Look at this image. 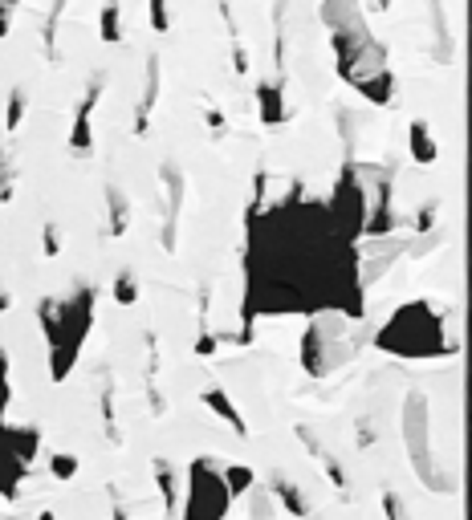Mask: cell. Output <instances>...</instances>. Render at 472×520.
I'll list each match as a JSON object with an SVG mask.
<instances>
[{"instance_id":"6da1fadb","label":"cell","mask_w":472,"mask_h":520,"mask_svg":"<svg viewBox=\"0 0 472 520\" xmlns=\"http://www.w3.org/2000/svg\"><path fill=\"white\" fill-rule=\"evenodd\" d=\"M204 504V508H196L188 520H220L224 512H228V504H232V496H228V484H224V472L212 464V460H200L196 468H192V504Z\"/></svg>"},{"instance_id":"7a4b0ae2","label":"cell","mask_w":472,"mask_h":520,"mask_svg":"<svg viewBox=\"0 0 472 520\" xmlns=\"http://www.w3.org/2000/svg\"><path fill=\"white\" fill-rule=\"evenodd\" d=\"M102 98V78H94L78 102V114H74V130H70V151L74 155H90L94 151V106Z\"/></svg>"},{"instance_id":"3957f363","label":"cell","mask_w":472,"mask_h":520,"mask_svg":"<svg viewBox=\"0 0 472 520\" xmlns=\"http://www.w3.org/2000/svg\"><path fill=\"white\" fill-rule=\"evenodd\" d=\"M257 102H261V122H269V126L285 122V90H281V82H261Z\"/></svg>"},{"instance_id":"277c9868","label":"cell","mask_w":472,"mask_h":520,"mask_svg":"<svg viewBox=\"0 0 472 520\" xmlns=\"http://www.w3.org/2000/svg\"><path fill=\"white\" fill-rule=\"evenodd\" d=\"M407 139H411V159H416V163H436V139H432V126L424 122V118H416V122H411V130H407Z\"/></svg>"},{"instance_id":"5b68a950","label":"cell","mask_w":472,"mask_h":520,"mask_svg":"<svg viewBox=\"0 0 472 520\" xmlns=\"http://www.w3.org/2000/svg\"><path fill=\"white\" fill-rule=\"evenodd\" d=\"M354 90H359L363 98H371L375 106H387V102L395 98V74H391V70H379V74L363 78V82L354 86Z\"/></svg>"},{"instance_id":"8992f818","label":"cell","mask_w":472,"mask_h":520,"mask_svg":"<svg viewBox=\"0 0 472 520\" xmlns=\"http://www.w3.org/2000/svg\"><path fill=\"white\" fill-rule=\"evenodd\" d=\"M159 98V57L147 61V90H143V102H139V118H135V130L147 135V122H151V106Z\"/></svg>"},{"instance_id":"52a82bcc","label":"cell","mask_w":472,"mask_h":520,"mask_svg":"<svg viewBox=\"0 0 472 520\" xmlns=\"http://www.w3.org/2000/svg\"><path fill=\"white\" fill-rule=\"evenodd\" d=\"M98 37H102L106 45H118V41H123V9H118V0H106V5H102Z\"/></svg>"},{"instance_id":"ba28073f","label":"cell","mask_w":472,"mask_h":520,"mask_svg":"<svg viewBox=\"0 0 472 520\" xmlns=\"http://www.w3.org/2000/svg\"><path fill=\"white\" fill-rule=\"evenodd\" d=\"M200 399H204V407H212V411H216L220 419H228L236 435H245V423H241V411H236V407H232V403H228V399L220 395V390H204V395H200Z\"/></svg>"},{"instance_id":"9c48e42d","label":"cell","mask_w":472,"mask_h":520,"mask_svg":"<svg viewBox=\"0 0 472 520\" xmlns=\"http://www.w3.org/2000/svg\"><path fill=\"white\" fill-rule=\"evenodd\" d=\"M25 110H29V94L17 86L13 94H9V114H5V130H21V122H25Z\"/></svg>"},{"instance_id":"30bf717a","label":"cell","mask_w":472,"mask_h":520,"mask_svg":"<svg viewBox=\"0 0 472 520\" xmlns=\"http://www.w3.org/2000/svg\"><path fill=\"white\" fill-rule=\"evenodd\" d=\"M62 9H66V0H53L49 17H45V49H49V53H53V45H57V21H62Z\"/></svg>"},{"instance_id":"8fae6325","label":"cell","mask_w":472,"mask_h":520,"mask_svg":"<svg viewBox=\"0 0 472 520\" xmlns=\"http://www.w3.org/2000/svg\"><path fill=\"white\" fill-rule=\"evenodd\" d=\"M135 289H139V285H135L131 273H118V281H114V301H118V305H131V301L139 297Z\"/></svg>"},{"instance_id":"7c38bea8","label":"cell","mask_w":472,"mask_h":520,"mask_svg":"<svg viewBox=\"0 0 472 520\" xmlns=\"http://www.w3.org/2000/svg\"><path fill=\"white\" fill-rule=\"evenodd\" d=\"M5 407H9V354L0 350V431H5Z\"/></svg>"},{"instance_id":"4fadbf2b","label":"cell","mask_w":472,"mask_h":520,"mask_svg":"<svg viewBox=\"0 0 472 520\" xmlns=\"http://www.w3.org/2000/svg\"><path fill=\"white\" fill-rule=\"evenodd\" d=\"M224 484H228V496H236V492H245V488L253 484V472H249V468H228V472H224Z\"/></svg>"},{"instance_id":"5bb4252c","label":"cell","mask_w":472,"mask_h":520,"mask_svg":"<svg viewBox=\"0 0 472 520\" xmlns=\"http://www.w3.org/2000/svg\"><path fill=\"white\" fill-rule=\"evenodd\" d=\"M74 472H78V455H70V451L66 455H53V476L57 480H70Z\"/></svg>"},{"instance_id":"9a60e30c","label":"cell","mask_w":472,"mask_h":520,"mask_svg":"<svg viewBox=\"0 0 472 520\" xmlns=\"http://www.w3.org/2000/svg\"><path fill=\"white\" fill-rule=\"evenodd\" d=\"M151 29H155V33H167V29H171L167 0H151Z\"/></svg>"},{"instance_id":"2e32d148","label":"cell","mask_w":472,"mask_h":520,"mask_svg":"<svg viewBox=\"0 0 472 520\" xmlns=\"http://www.w3.org/2000/svg\"><path fill=\"white\" fill-rule=\"evenodd\" d=\"M110 212H114V232H123V220H127L123 212L127 208H123V195H118V191H110Z\"/></svg>"},{"instance_id":"e0dca14e","label":"cell","mask_w":472,"mask_h":520,"mask_svg":"<svg viewBox=\"0 0 472 520\" xmlns=\"http://www.w3.org/2000/svg\"><path fill=\"white\" fill-rule=\"evenodd\" d=\"M9 29H13V9H5V5H0V41L9 37Z\"/></svg>"},{"instance_id":"ac0fdd59","label":"cell","mask_w":472,"mask_h":520,"mask_svg":"<svg viewBox=\"0 0 472 520\" xmlns=\"http://www.w3.org/2000/svg\"><path fill=\"white\" fill-rule=\"evenodd\" d=\"M57 248H62V244H57V228L49 224V228H45V252H49V256H57Z\"/></svg>"},{"instance_id":"d6986e66","label":"cell","mask_w":472,"mask_h":520,"mask_svg":"<svg viewBox=\"0 0 472 520\" xmlns=\"http://www.w3.org/2000/svg\"><path fill=\"white\" fill-rule=\"evenodd\" d=\"M9 305H13V297H9V289H5V285H0V313H5Z\"/></svg>"},{"instance_id":"ffe728a7","label":"cell","mask_w":472,"mask_h":520,"mask_svg":"<svg viewBox=\"0 0 472 520\" xmlns=\"http://www.w3.org/2000/svg\"><path fill=\"white\" fill-rule=\"evenodd\" d=\"M0 5H5V9H17V5H21V0H0Z\"/></svg>"},{"instance_id":"44dd1931","label":"cell","mask_w":472,"mask_h":520,"mask_svg":"<svg viewBox=\"0 0 472 520\" xmlns=\"http://www.w3.org/2000/svg\"><path fill=\"white\" fill-rule=\"evenodd\" d=\"M37 520H57V516H53V512H41V516H37Z\"/></svg>"}]
</instances>
